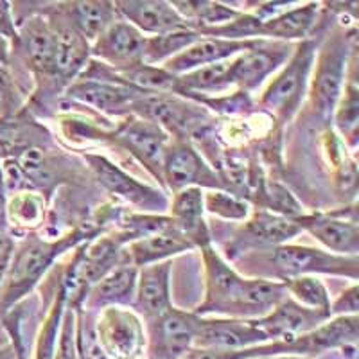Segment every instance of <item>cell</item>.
<instances>
[{
	"label": "cell",
	"mask_w": 359,
	"mask_h": 359,
	"mask_svg": "<svg viewBox=\"0 0 359 359\" xmlns=\"http://www.w3.org/2000/svg\"><path fill=\"white\" fill-rule=\"evenodd\" d=\"M79 359H83V358H81V355H79Z\"/></svg>",
	"instance_id": "f6af8a7d"
},
{
	"label": "cell",
	"mask_w": 359,
	"mask_h": 359,
	"mask_svg": "<svg viewBox=\"0 0 359 359\" xmlns=\"http://www.w3.org/2000/svg\"><path fill=\"white\" fill-rule=\"evenodd\" d=\"M203 262L207 293L198 313H219L230 318H262L287 297L282 282L245 278L230 268L212 246H205Z\"/></svg>",
	"instance_id": "6da1fadb"
},
{
	"label": "cell",
	"mask_w": 359,
	"mask_h": 359,
	"mask_svg": "<svg viewBox=\"0 0 359 359\" xmlns=\"http://www.w3.org/2000/svg\"><path fill=\"white\" fill-rule=\"evenodd\" d=\"M31 69L36 74H54V29L43 18L25 20L22 33H18Z\"/></svg>",
	"instance_id": "d4e9b609"
},
{
	"label": "cell",
	"mask_w": 359,
	"mask_h": 359,
	"mask_svg": "<svg viewBox=\"0 0 359 359\" xmlns=\"http://www.w3.org/2000/svg\"><path fill=\"white\" fill-rule=\"evenodd\" d=\"M86 162L97 176L99 184L110 191L115 196L123 198L128 203L139 207L146 212H162L168 208V198L156 189L146 184H140L139 180L131 178L128 172L118 169L115 163L99 155H86Z\"/></svg>",
	"instance_id": "8fae6325"
},
{
	"label": "cell",
	"mask_w": 359,
	"mask_h": 359,
	"mask_svg": "<svg viewBox=\"0 0 359 359\" xmlns=\"http://www.w3.org/2000/svg\"><path fill=\"white\" fill-rule=\"evenodd\" d=\"M81 358H83V359H108L107 355H104V354H102V352H101V348H99V345H97V347L92 348V351H88V352H85V354H81Z\"/></svg>",
	"instance_id": "7bdbcfd3"
},
{
	"label": "cell",
	"mask_w": 359,
	"mask_h": 359,
	"mask_svg": "<svg viewBox=\"0 0 359 359\" xmlns=\"http://www.w3.org/2000/svg\"><path fill=\"white\" fill-rule=\"evenodd\" d=\"M11 241L6 237H0V284H2V278H4V273L8 271V266L11 262Z\"/></svg>",
	"instance_id": "74e56055"
},
{
	"label": "cell",
	"mask_w": 359,
	"mask_h": 359,
	"mask_svg": "<svg viewBox=\"0 0 359 359\" xmlns=\"http://www.w3.org/2000/svg\"><path fill=\"white\" fill-rule=\"evenodd\" d=\"M201 34L194 29L176 31V33L160 34V36H146V49H144V65H155L165 63L171 57L184 53L189 45L198 41Z\"/></svg>",
	"instance_id": "f546056e"
},
{
	"label": "cell",
	"mask_w": 359,
	"mask_h": 359,
	"mask_svg": "<svg viewBox=\"0 0 359 359\" xmlns=\"http://www.w3.org/2000/svg\"><path fill=\"white\" fill-rule=\"evenodd\" d=\"M351 72L347 74V81L343 86L339 104H336L334 114L336 123H338L339 131L343 133L345 140L351 146L358 142V115H359V101H358V85H355V50L351 57Z\"/></svg>",
	"instance_id": "f1b7e54d"
},
{
	"label": "cell",
	"mask_w": 359,
	"mask_h": 359,
	"mask_svg": "<svg viewBox=\"0 0 359 359\" xmlns=\"http://www.w3.org/2000/svg\"><path fill=\"white\" fill-rule=\"evenodd\" d=\"M54 29V76L74 79L86 65L90 56V43L74 27L60 25Z\"/></svg>",
	"instance_id": "484cf974"
},
{
	"label": "cell",
	"mask_w": 359,
	"mask_h": 359,
	"mask_svg": "<svg viewBox=\"0 0 359 359\" xmlns=\"http://www.w3.org/2000/svg\"><path fill=\"white\" fill-rule=\"evenodd\" d=\"M83 239V232H72L60 241H43L40 237L27 239L18 252H15V257L8 266V273L2 278L4 284L0 286V316H4L15 304L31 293L53 262Z\"/></svg>",
	"instance_id": "7a4b0ae2"
},
{
	"label": "cell",
	"mask_w": 359,
	"mask_h": 359,
	"mask_svg": "<svg viewBox=\"0 0 359 359\" xmlns=\"http://www.w3.org/2000/svg\"><path fill=\"white\" fill-rule=\"evenodd\" d=\"M139 268L130 261H121L99 282L90 287L85 297L88 309L123 307L135 298Z\"/></svg>",
	"instance_id": "44dd1931"
},
{
	"label": "cell",
	"mask_w": 359,
	"mask_h": 359,
	"mask_svg": "<svg viewBox=\"0 0 359 359\" xmlns=\"http://www.w3.org/2000/svg\"><path fill=\"white\" fill-rule=\"evenodd\" d=\"M358 286H351L341 297L331 306V316H351L358 314Z\"/></svg>",
	"instance_id": "d590c367"
},
{
	"label": "cell",
	"mask_w": 359,
	"mask_h": 359,
	"mask_svg": "<svg viewBox=\"0 0 359 359\" xmlns=\"http://www.w3.org/2000/svg\"><path fill=\"white\" fill-rule=\"evenodd\" d=\"M65 297H63V291L60 287V297L56 298L54 302L53 311L45 320L43 327H41L40 338L36 343V352H34V359H54L56 355V345H57V334H60V327H62V318H63V306H65Z\"/></svg>",
	"instance_id": "d6a6232c"
},
{
	"label": "cell",
	"mask_w": 359,
	"mask_h": 359,
	"mask_svg": "<svg viewBox=\"0 0 359 359\" xmlns=\"http://www.w3.org/2000/svg\"><path fill=\"white\" fill-rule=\"evenodd\" d=\"M250 359H313L307 355H298V354H275V355H257V358Z\"/></svg>",
	"instance_id": "60d3db41"
},
{
	"label": "cell",
	"mask_w": 359,
	"mask_h": 359,
	"mask_svg": "<svg viewBox=\"0 0 359 359\" xmlns=\"http://www.w3.org/2000/svg\"><path fill=\"white\" fill-rule=\"evenodd\" d=\"M146 359H184L196 348L200 316L171 307L158 318L147 322Z\"/></svg>",
	"instance_id": "8992f818"
},
{
	"label": "cell",
	"mask_w": 359,
	"mask_h": 359,
	"mask_svg": "<svg viewBox=\"0 0 359 359\" xmlns=\"http://www.w3.org/2000/svg\"><path fill=\"white\" fill-rule=\"evenodd\" d=\"M230 67H232V57L178 76L180 94H194V92L196 94H201V92L216 94V92H223L224 88H230L232 86Z\"/></svg>",
	"instance_id": "83f0119b"
},
{
	"label": "cell",
	"mask_w": 359,
	"mask_h": 359,
	"mask_svg": "<svg viewBox=\"0 0 359 359\" xmlns=\"http://www.w3.org/2000/svg\"><path fill=\"white\" fill-rule=\"evenodd\" d=\"M300 221L306 232H309L325 248L332 250L336 255L358 257L359 229L355 212L351 216H347L345 210L334 214H313L300 216Z\"/></svg>",
	"instance_id": "2e32d148"
},
{
	"label": "cell",
	"mask_w": 359,
	"mask_h": 359,
	"mask_svg": "<svg viewBox=\"0 0 359 359\" xmlns=\"http://www.w3.org/2000/svg\"><path fill=\"white\" fill-rule=\"evenodd\" d=\"M329 318L331 316H327L320 311L307 309V307L294 302L293 298L286 297L266 316L259 318L257 323L266 332L269 341L291 343L294 338L307 334Z\"/></svg>",
	"instance_id": "9a60e30c"
},
{
	"label": "cell",
	"mask_w": 359,
	"mask_h": 359,
	"mask_svg": "<svg viewBox=\"0 0 359 359\" xmlns=\"http://www.w3.org/2000/svg\"><path fill=\"white\" fill-rule=\"evenodd\" d=\"M162 180L175 192L187 187H208L212 191H223L224 184L219 176L208 168L200 153L191 144L178 140L169 144L163 155Z\"/></svg>",
	"instance_id": "9c48e42d"
},
{
	"label": "cell",
	"mask_w": 359,
	"mask_h": 359,
	"mask_svg": "<svg viewBox=\"0 0 359 359\" xmlns=\"http://www.w3.org/2000/svg\"><path fill=\"white\" fill-rule=\"evenodd\" d=\"M67 6V22L88 43H94L118 17L114 2H72Z\"/></svg>",
	"instance_id": "4316f807"
},
{
	"label": "cell",
	"mask_w": 359,
	"mask_h": 359,
	"mask_svg": "<svg viewBox=\"0 0 359 359\" xmlns=\"http://www.w3.org/2000/svg\"><path fill=\"white\" fill-rule=\"evenodd\" d=\"M282 284L286 286V291L291 293L297 304L331 316V298H329L325 284L320 278L302 275V277L287 278Z\"/></svg>",
	"instance_id": "4dcf8cb0"
},
{
	"label": "cell",
	"mask_w": 359,
	"mask_h": 359,
	"mask_svg": "<svg viewBox=\"0 0 359 359\" xmlns=\"http://www.w3.org/2000/svg\"><path fill=\"white\" fill-rule=\"evenodd\" d=\"M0 359H22V358L18 355L17 348L13 347V343H11V345H6V347L0 348Z\"/></svg>",
	"instance_id": "ab89813d"
},
{
	"label": "cell",
	"mask_w": 359,
	"mask_h": 359,
	"mask_svg": "<svg viewBox=\"0 0 359 359\" xmlns=\"http://www.w3.org/2000/svg\"><path fill=\"white\" fill-rule=\"evenodd\" d=\"M6 214L13 224L33 229L43 217V200L34 192H17L6 207Z\"/></svg>",
	"instance_id": "1f68e13d"
},
{
	"label": "cell",
	"mask_w": 359,
	"mask_h": 359,
	"mask_svg": "<svg viewBox=\"0 0 359 359\" xmlns=\"http://www.w3.org/2000/svg\"><path fill=\"white\" fill-rule=\"evenodd\" d=\"M146 92L126 85L118 76L110 79L104 78H85L70 85L69 95L76 101L94 107L107 114H126L135 111L137 102Z\"/></svg>",
	"instance_id": "5bb4252c"
},
{
	"label": "cell",
	"mask_w": 359,
	"mask_h": 359,
	"mask_svg": "<svg viewBox=\"0 0 359 359\" xmlns=\"http://www.w3.org/2000/svg\"><path fill=\"white\" fill-rule=\"evenodd\" d=\"M304 232L300 217H286L280 214L257 212L248 223H245L241 233L237 236V245L241 250L280 246Z\"/></svg>",
	"instance_id": "d6986e66"
},
{
	"label": "cell",
	"mask_w": 359,
	"mask_h": 359,
	"mask_svg": "<svg viewBox=\"0 0 359 359\" xmlns=\"http://www.w3.org/2000/svg\"><path fill=\"white\" fill-rule=\"evenodd\" d=\"M171 266L169 261L144 266L137 277L135 307L147 322L158 318L172 307L171 293H169Z\"/></svg>",
	"instance_id": "ffe728a7"
},
{
	"label": "cell",
	"mask_w": 359,
	"mask_h": 359,
	"mask_svg": "<svg viewBox=\"0 0 359 359\" xmlns=\"http://www.w3.org/2000/svg\"><path fill=\"white\" fill-rule=\"evenodd\" d=\"M2 86H4V79H2V74H0V94H2Z\"/></svg>",
	"instance_id": "ee69618b"
},
{
	"label": "cell",
	"mask_w": 359,
	"mask_h": 359,
	"mask_svg": "<svg viewBox=\"0 0 359 359\" xmlns=\"http://www.w3.org/2000/svg\"><path fill=\"white\" fill-rule=\"evenodd\" d=\"M54 359H79L78 309H74V307H69L63 313Z\"/></svg>",
	"instance_id": "e575fe53"
},
{
	"label": "cell",
	"mask_w": 359,
	"mask_h": 359,
	"mask_svg": "<svg viewBox=\"0 0 359 359\" xmlns=\"http://www.w3.org/2000/svg\"><path fill=\"white\" fill-rule=\"evenodd\" d=\"M4 176H2V165H0V224H2V219L6 216V198H4Z\"/></svg>",
	"instance_id": "f35d334b"
},
{
	"label": "cell",
	"mask_w": 359,
	"mask_h": 359,
	"mask_svg": "<svg viewBox=\"0 0 359 359\" xmlns=\"http://www.w3.org/2000/svg\"><path fill=\"white\" fill-rule=\"evenodd\" d=\"M255 43H257V40L236 41L201 36L200 40L189 45L184 53H180L178 56L171 57L169 62L163 63V69L178 78V76H184V74L192 72V70L201 69V67L230 60V57L237 56V54L245 53L246 49H250Z\"/></svg>",
	"instance_id": "ac0fdd59"
},
{
	"label": "cell",
	"mask_w": 359,
	"mask_h": 359,
	"mask_svg": "<svg viewBox=\"0 0 359 359\" xmlns=\"http://www.w3.org/2000/svg\"><path fill=\"white\" fill-rule=\"evenodd\" d=\"M269 343L257 320L200 318L196 348L245 351Z\"/></svg>",
	"instance_id": "7c38bea8"
},
{
	"label": "cell",
	"mask_w": 359,
	"mask_h": 359,
	"mask_svg": "<svg viewBox=\"0 0 359 359\" xmlns=\"http://www.w3.org/2000/svg\"><path fill=\"white\" fill-rule=\"evenodd\" d=\"M203 191L198 187H187L178 191L171 207V219L180 233L192 246H210V233L205 223Z\"/></svg>",
	"instance_id": "7402d4cb"
},
{
	"label": "cell",
	"mask_w": 359,
	"mask_h": 359,
	"mask_svg": "<svg viewBox=\"0 0 359 359\" xmlns=\"http://www.w3.org/2000/svg\"><path fill=\"white\" fill-rule=\"evenodd\" d=\"M0 38L6 41H18V29L13 18L11 4L4 0H0Z\"/></svg>",
	"instance_id": "8d00e7d4"
},
{
	"label": "cell",
	"mask_w": 359,
	"mask_h": 359,
	"mask_svg": "<svg viewBox=\"0 0 359 359\" xmlns=\"http://www.w3.org/2000/svg\"><path fill=\"white\" fill-rule=\"evenodd\" d=\"M191 248L194 246L180 233V230H169V232L155 233V236L131 241L124 253L131 264L137 268H144V266L163 262L165 259L175 257L178 253H184Z\"/></svg>",
	"instance_id": "cb8c5ba5"
},
{
	"label": "cell",
	"mask_w": 359,
	"mask_h": 359,
	"mask_svg": "<svg viewBox=\"0 0 359 359\" xmlns=\"http://www.w3.org/2000/svg\"><path fill=\"white\" fill-rule=\"evenodd\" d=\"M320 6L309 2V4L297 6L293 9H284L275 17L262 22L261 38H271L275 41L302 40L313 31L318 20Z\"/></svg>",
	"instance_id": "603a6c76"
},
{
	"label": "cell",
	"mask_w": 359,
	"mask_h": 359,
	"mask_svg": "<svg viewBox=\"0 0 359 359\" xmlns=\"http://www.w3.org/2000/svg\"><path fill=\"white\" fill-rule=\"evenodd\" d=\"M144 49H146V36L126 20L117 18L94 41L90 53L118 72H124L128 69L142 65Z\"/></svg>",
	"instance_id": "4fadbf2b"
},
{
	"label": "cell",
	"mask_w": 359,
	"mask_h": 359,
	"mask_svg": "<svg viewBox=\"0 0 359 359\" xmlns=\"http://www.w3.org/2000/svg\"><path fill=\"white\" fill-rule=\"evenodd\" d=\"M95 338L108 359H146V331L133 311L124 307L102 309Z\"/></svg>",
	"instance_id": "52a82bcc"
},
{
	"label": "cell",
	"mask_w": 359,
	"mask_h": 359,
	"mask_svg": "<svg viewBox=\"0 0 359 359\" xmlns=\"http://www.w3.org/2000/svg\"><path fill=\"white\" fill-rule=\"evenodd\" d=\"M115 9H117L118 17L133 25L135 29H139L142 34L147 33L151 36H160V34L191 29L187 22L172 8L171 2L123 0V2H115Z\"/></svg>",
	"instance_id": "e0dca14e"
},
{
	"label": "cell",
	"mask_w": 359,
	"mask_h": 359,
	"mask_svg": "<svg viewBox=\"0 0 359 359\" xmlns=\"http://www.w3.org/2000/svg\"><path fill=\"white\" fill-rule=\"evenodd\" d=\"M352 38L332 36L320 50L316 67H314L313 83H311V104L314 114L327 121L334 114V108L341 97L343 86L347 81L348 65L355 47L351 45Z\"/></svg>",
	"instance_id": "5b68a950"
},
{
	"label": "cell",
	"mask_w": 359,
	"mask_h": 359,
	"mask_svg": "<svg viewBox=\"0 0 359 359\" xmlns=\"http://www.w3.org/2000/svg\"><path fill=\"white\" fill-rule=\"evenodd\" d=\"M8 65V41L0 38V69Z\"/></svg>",
	"instance_id": "b9f144b4"
},
{
	"label": "cell",
	"mask_w": 359,
	"mask_h": 359,
	"mask_svg": "<svg viewBox=\"0 0 359 359\" xmlns=\"http://www.w3.org/2000/svg\"><path fill=\"white\" fill-rule=\"evenodd\" d=\"M115 140L163 184L162 165L169 146L168 131L149 118L131 117L117 128Z\"/></svg>",
	"instance_id": "30bf717a"
},
{
	"label": "cell",
	"mask_w": 359,
	"mask_h": 359,
	"mask_svg": "<svg viewBox=\"0 0 359 359\" xmlns=\"http://www.w3.org/2000/svg\"><path fill=\"white\" fill-rule=\"evenodd\" d=\"M261 252H266L259 255V262L264 266L259 269L268 277L277 278V282L311 273L347 275L352 280L358 278V257H345L309 246L293 245H280Z\"/></svg>",
	"instance_id": "3957f363"
},
{
	"label": "cell",
	"mask_w": 359,
	"mask_h": 359,
	"mask_svg": "<svg viewBox=\"0 0 359 359\" xmlns=\"http://www.w3.org/2000/svg\"><path fill=\"white\" fill-rule=\"evenodd\" d=\"M203 207L223 219L243 221L250 216V205L224 191H208L203 194Z\"/></svg>",
	"instance_id": "836d02e7"
},
{
	"label": "cell",
	"mask_w": 359,
	"mask_h": 359,
	"mask_svg": "<svg viewBox=\"0 0 359 359\" xmlns=\"http://www.w3.org/2000/svg\"><path fill=\"white\" fill-rule=\"evenodd\" d=\"M293 49V45L286 41H268L261 38L245 53L232 57L230 83L232 86H239L245 94L252 92L287 62Z\"/></svg>",
	"instance_id": "ba28073f"
},
{
	"label": "cell",
	"mask_w": 359,
	"mask_h": 359,
	"mask_svg": "<svg viewBox=\"0 0 359 359\" xmlns=\"http://www.w3.org/2000/svg\"><path fill=\"white\" fill-rule=\"evenodd\" d=\"M314 60H316V43L313 40L302 41L294 47L287 62L282 65L277 76L264 90L261 99L262 107L268 108L282 123H287L302 104Z\"/></svg>",
	"instance_id": "277c9868"
}]
</instances>
